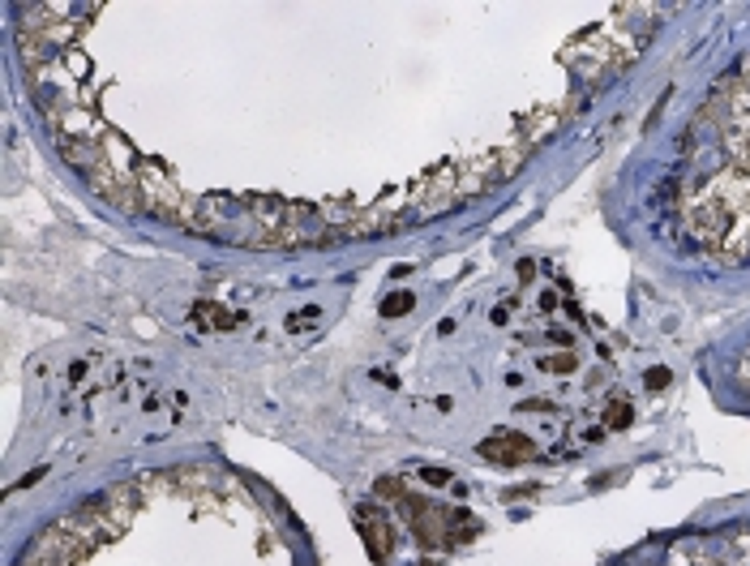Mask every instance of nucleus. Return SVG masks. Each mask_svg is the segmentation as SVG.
<instances>
[{"mask_svg":"<svg viewBox=\"0 0 750 566\" xmlns=\"http://www.w3.org/2000/svg\"><path fill=\"white\" fill-rule=\"evenodd\" d=\"M544 369H553V374H570L574 365H579V356H570V352H558V356H549V360H540Z\"/></svg>","mask_w":750,"mask_h":566,"instance_id":"20e7f679","label":"nucleus"},{"mask_svg":"<svg viewBox=\"0 0 750 566\" xmlns=\"http://www.w3.org/2000/svg\"><path fill=\"white\" fill-rule=\"evenodd\" d=\"M197 317H210V322H215L219 331H232V326L240 322V317H232V313H223L219 305H202V309H197Z\"/></svg>","mask_w":750,"mask_h":566,"instance_id":"f03ea898","label":"nucleus"},{"mask_svg":"<svg viewBox=\"0 0 750 566\" xmlns=\"http://www.w3.org/2000/svg\"><path fill=\"white\" fill-rule=\"evenodd\" d=\"M532 451H536L532 438H523V433H493L481 442V455L489 463H523V459H532Z\"/></svg>","mask_w":750,"mask_h":566,"instance_id":"f257e3e1","label":"nucleus"},{"mask_svg":"<svg viewBox=\"0 0 750 566\" xmlns=\"http://www.w3.org/2000/svg\"><path fill=\"white\" fill-rule=\"evenodd\" d=\"M408 309H412V292H394V297L382 301V313H386V317H399V313H408Z\"/></svg>","mask_w":750,"mask_h":566,"instance_id":"7ed1b4c3","label":"nucleus"},{"mask_svg":"<svg viewBox=\"0 0 750 566\" xmlns=\"http://www.w3.org/2000/svg\"><path fill=\"white\" fill-rule=\"evenodd\" d=\"M665 382H669L665 369H652V374H647V386H665Z\"/></svg>","mask_w":750,"mask_h":566,"instance_id":"39448f33","label":"nucleus"}]
</instances>
